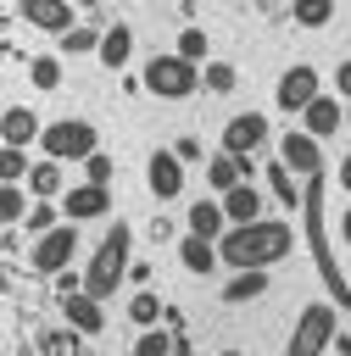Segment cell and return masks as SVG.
<instances>
[{
  "label": "cell",
  "mask_w": 351,
  "mask_h": 356,
  "mask_svg": "<svg viewBox=\"0 0 351 356\" xmlns=\"http://www.w3.org/2000/svg\"><path fill=\"white\" fill-rule=\"evenodd\" d=\"M173 156H178L184 167H189V161H201V139H195V134H184V139L173 145Z\"/></svg>",
  "instance_id": "obj_36"
},
{
  "label": "cell",
  "mask_w": 351,
  "mask_h": 356,
  "mask_svg": "<svg viewBox=\"0 0 351 356\" xmlns=\"http://www.w3.org/2000/svg\"><path fill=\"white\" fill-rule=\"evenodd\" d=\"M323 95V78H318V67H306V61H295V67H284L279 72V89H273V100H279V111H306L312 100Z\"/></svg>",
  "instance_id": "obj_6"
},
{
  "label": "cell",
  "mask_w": 351,
  "mask_h": 356,
  "mask_svg": "<svg viewBox=\"0 0 351 356\" xmlns=\"http://www.w3.org/2000/svg\"><path fill=\"white\" fill-rule=\"evenodd\" d=\"M162 312H167V306H162L150 289H134V295H128V323H134L139 334H145V328H162Z\"/></svg>",
  "instance_id": "obj_25"
},
{
  "label": "cell",
  "mask_w": 351,
  "mask_h": 356,
  "mask_svg": "<svg viewBox=\"0 0 351 356\" xmlns=\"http://www.w3.org/2000/svg\"><path fill=\"white\" fill-rule=\"evenodd\" d=\"M28 78H33V89H61V56H33Z\"/></svg>",
  "instance_id": "obj_31"
},
{
  "label": "cell",
  "mask_w": 351,
  "mask_h": 356,
  "mask_svg": "<svg viewBox=\"0 0 351 356\" xmlns=\"http://www.w3.org/2000/svg\"><path fill=\"white\" fill-rule=\"evenodd\" d=\"M279 161H284L295 178H318V172H323V150H318V139H312L306 128L279 134Z\"/></svg>",
  "instance_id": "obj_8"
},
{
  "label": "cell",
  "mask_w": 351,
  "mask_h": 356,
  "mask_svg": "<svg viewBox=\"0 0 351 356\" xmlns=\"http://www.w3.org/2000/svg\"><path fill=\"white\" fill-rule=\"evenodd\" d=\"M173 345H178V339H173L167 328H145V334L134 339V356H173Z\"/></svg>",
  "instance_id": "obj_33"
},
{
  "label": "cell",
  "mask_w": 351,
  "mask_h": 356,
  "mask_svg": "<svg viewBox=\"0 0 351 356\" xmlns=\"http://www.w3.org/2000/svg\"><path fill=\"white\" fill-rule=\"evenodd\" d=\"M89 50H100V28H67L61 33V56H89Z\"/></svg>",
  "instance_id": "obj_30"
},
{
  "label": "cell",
  "mask_w": 351,
  "mask_h": 356,
  "mask_svg": "<svg viewBox=\"0 0 351 356\" xmlns=\"http://www.w3.org/2000/svg\"><path fill=\"white\" fill-rule=\"evenodd\" d=\"M201 89H212V95H234V89H240V72H234L228 61H206V67H201Z\"/></svg>",
  "instance_id": "obj_27"
},
{
  "label": "cell",
  "mask_w": 351,
  "mask_h": 356,
  "mask_svg": "<svg viewBox=\"0 0 351 356\" xmlns=\"http://www.w3.org/2000/svg\"><path fill=\"white\" fill-rule=\"evenodd\" d=\"M173 56H184L189 67H206L212 61V39H206V28H178V39H173Z\"/></svg>",
  "instance_id": "obj_23"
},
{
  "label": "cell",
  "mask_w": 351,
  "mask_h": 356,
  "mask_svg": "<svg viewBox=\"0 0 351 356\" xmlns=\"http://www.w3.org/2000/svg\"><path fill=\"white\" fill-rule=\"evenodd\" d=\"M84 184H100V189L111 184V156H106V150H95V156L84 161Z\"/></svg>",
  "instance_id": "obj_35"
},
{
  "label": "cell",
  "mask_w": 351,
  "mask_h": 356,
  "mask_svg": "<svg viewBox=\"0 0 351 356\" xmlns=\"http://www.w3.org/2000/svg\"><path fill=\"white\" fill-rule=\"evenodd\" d=\"M100 67H111V72H123L128 67V56H134V28L128 22H111V28H100Z\"/></svg>",
  "instance_id": "obj_17"
},
{
  "label": "cell",
  "mask_w": 351,
  "mask_h": 356,
  "mask_svg": "<svg viewBox=\"0 0 351 356\" xmlns=\"http://www.w3.org/2000/svg\"><path fill=\"white\" fill-rule=\"evenodd\" d=\"M262 295H267V267H240L223 284V300L228 306H245V300H262Z\"/></svg>",
  "instance_id": "obj_20"
},
{
  "label": "cell",
  "mask_w": 351,
  "mask_h": 356,
  "mask_svg": "<svg viewBox=\"0 0 351 356\" xmlns=\"http://www.w3.org/2000/svg\"><path fill=\"white\" fill-rule=\"evenodd\" d=\"M334 345V306L329 300H312L290 334V356H323Z\"/></svg>",
  "instance_id": "obj_5"
},
{
  "label": "cell",
  "mask_w": 351,
  "mask_h": 356,
  "mask_svg": "<svg viewBox=\"0 0 351 356\" xmlns=\"http://www.w3.org/2000/svg\"><path fill=\"white\" fill-rule=\"evenodd\" d=\"M223 356H245V350H223Z\"/></svg>",
  "instance_id": "obj_43"
},
{
  "label": "cell",
  "mask_w": 351,
  "mask_h": 356,
  "mask_svg": "<svg viewBox=\"0 0 351 356\" xmlns=\"http://www.w3.org/2000/svg\"><path fill=\"white\" fill-rule=\"evenodd\" d=\"M184 222H189V234H195V239H212V245H217V239L228 234V217H223V200H217V195H206V200H195Z\"/></svg>",
  "instance_id": "obj_16"
},
{
  "label": "cell",
  "mask_w": 351,
  "mask_h": 356,
  "mask_svg": "<svg viewBox=\"0 0 351 356\" xmlns=\"http://www.w3.org/2000/svg\"><path fill=\"white\" fill-rule=\"evenodd\" d=\"M178 261H184L195 278H206V273H217V261H223V256H217V245H212V239L184 234V239H178Z\"/></svg>",
  "instance_id": "obj_22"
},
{
  "label": "cell",
  "mask_w": 351,
  "mask_h": 356,
  "mask_svg": "<svg viewBox=\"0 0 351 356\" xmlns=\"http://www.w3.org/2000/svg\"><path fill=\"white\" fill-rule=\"evenodd\" d=\"M78 350H84V334H72V328H56L39 339V356H78Z\"/></svg>",
  "instance_id": "obj_32"
},
{
  "label": "cell",
  "mask_w": 351,
  "mask_h": 356,
  "mask_svg": "<svg viewBox=\"0 0 351 356\" xmlns=\"http://www.w3.org/2000/svg\"><path fill=\"white\" fill-rule=\"evenodd\" d=\"M173 356H195V345H184V339H178V345H173Z\"/></svg>",
  "instance_id": "obj_41"
},
{
  "label": "cell",
  "mask_w": 351,
  "mask_h": 356,
  "mask_svg": "<svg viewBox=\"0 0 351 356\" xmlns=\"http://www.w3.org/2000/svg\"><path fill=\"white\" fill-rule=\"evenodd\" d=\"M340 239H345V245H351V211H345V217H340Z\"/></svg>",
  "instance_id": "obj_40"
},
{
  "label": "cell",
  "mask_w": 351,
  "mask_h": 356,
  "mask_svg": "<svg viewBox=\"0 0 351 356\" xmlns=\"http://www.w3.org/2000/svg\"><path fill=\"white\" fill-rule=\"evenodd\" d=\"M267 134H273V128H267V117H262V111H240V117H228V122H223V150L245 161L251 150H262V139H267Z\"/></svg>",
  "instance_id": "obj_10"
},
{
  "label": "cell",
  "mask_w": 351,
  "mask_h": 356,
  "mask_svg": "<svg viewBox=\"0 0 351 356\" xmlns=\"http://www.w3.org/2000/svg\"><path fill=\"white\" fill-rule=\"evenodd\" d=\"M290 17L301 28H329L334 22V0H290Z\"/></svg>",
  "instance_id": "obj_26"
},
{
  "label": "cell",
  "mask_w": 351,
  "mask_h": 356,
  "mask_svg": "<svg viewBox=\"0 0 351 356\" xmlns=\"http://www.w3.org/2000/svg\"><path fill=\"white\" fill-rule=\"evenodd\" d=\"M334 95H340V100H351V61H340V67H334Z\"/></svg>",
  "instance_id": "obj_37"
},
{
  "label": "cell",
  "mask_w": 351,
  "mask_h": 356,
  "mask_svg": "<svg viewBox=\"0 0 351 356\" xmlns=\"http://www.w3.org/2000/svg\"><path fill=\"white\" fill-rule=\"evenodd\" d=\"M56 206H61V222H95V217H106V211H111V189H100V184H84V178H78Z\"/></svg>",
  "instance_id": "obj_9"
},
{
  "label": "cell",
  "mask_w": 351,
  "mask_h": 356,
  "mask_svg": "<svg viewBox=\"0 0 351 356\" xmlns=\"http://www.w3.org/2000/svg\"><path fill=\"white\" fill-rule=\"evenodd\" d=\"M72 256H78V222H61V228L33 239V267L39 273H67Z\"/></svg>",
  "instance_id": "obj_7"
},
{
  "label": "cell",
  "mask_w": 351,
  "mask_h": 356,
  "mask_svg": "<svg viewBox=\"0 0 351 356\" xmlns=\"http://www.w3.org/2000/svg\"><path fill=\"white\" fill-rule=\"evenodd\" d=\"M223 217H228V228L262 222V189H256V184H240V189H228V195H223Z\"/></svg>",
  "instance_id": "obj_19"
},
{
  "label": "cell",
  "mask_w": 351,
  "mask_h": 356,
  "mask_svg": "<svg viewBox=\"0 0 351 356\" xmlns=\"http://www.w3.org/2000/svg\"><path fill=\"white\" fill-rule=\"evenodd\" d=\"M128 245H134L128 222H111V234L100 239V250H95V256H89V267H84V289H89L95 300H106V295L128 278Z\"/></svg>",
  "instance_id": "obj_2"
},
{
  "label": "cell",
  "mask_w": 351,
  "mask_h": 356,
  "mask_svg": "<svg viewBox=\"0 0 351 356\" xmlns=\"http://www.w3.org/2000/svg\"><path fill=\"white\" fill-rule=\"evenodd\" d=\"M39 134H45L39 111H28V106H6V111H0V145H11V150H28Z\"/></svg>",
  "instance_id": "obj_14"
},
{
  "label": "cell",
  "mask_w": 351,
  "mask_h": 356,
  "mask_svg": "<svg viewBox=\"0 0 351 356\" xmlns=\"http://www.w3.org/2000/svg\"><path fill=\"white\" fill-rule=\"evenodd\" d=\"M22 189L33 195V200H61L67 195V184H61V161H39V167H28V178H22Z\"/></svg>",
  "instance_id": "obj_21"
},
{
  "label": "cell",
  "mask_w": 351,
  "mask_h": 356,
  "mask_svg": "<svg viewBox=\"0 0 351 356\" xmlns=\"http://www.w3.org/2000/svg\"><path fill=\"white\" fill-rule=\"evenodd\" d=\"M22 228L39 239V234H50V228H61V206H50V200H33L28 206V217H22Z\"/></svg>",
  "instance_id": "obj_29"
},
{
  "label": "cell",
  "mask_w": 351,
  "mask_h": 356,
  "mask_svg": "<svg viewBox=\"0 0 351 356\" xmlns=\"http://www.w3.org/2000/svg\"><path fill=\"white\" fill-rule=\"evenodd\" d=\"M340 122H345V100H340V95H318V100L301 111V128H306L312 139H329V134H340Z\"/></svg>",
  "instance_id": "obj_15"
},
{
  "label": "cell",
  "mask_w": 351,
  "mask_h": 356,
  "mask_svg": "<svg viewBox=\"0 0 351 356\" xmlns=\"http://www.w3.org/2000/svg\"><path fill=\"white\" fill-rule=\"evenodd\" d=\"M61 317H67V328H72V334H84V339L106 334V306H100L89 289H78V295H61Z\"/></svg>",
  "instance_id": "obj_13"
},
{
  "label": "cell",
  "mask_w": 351,
  "mask_h": 356,
  "mask_svg": "<svg viewBox=\"0 0 351 356\" xmlns=\"http://www.w3.org/2000/svg\"><path fill=\"white\" fill-rule=\"evenodd\" d=\"M145 184H150L156 200H178V195H184V161H178L167 145L150 150V161H145Z\"/></svg>",
  "instance_id": "obj_12"
},
{
  "label": "cell",
  "mask_w": 351,
  "mask_h": 356,
  "mask_svg": "<svg viewBox=\"0 0 351 356\" xmlns=\"http://www.w3.org/2000/svg\"><path fill=\"white\" fill-rule=\"evenodd\" d=\"M39 145H45L50 161H89L100 150V134H95L89 117H56V122H45Z\"/></svg>",
  "instance_id": "obj_3"
},
{
  "label": "cell",
  "mask_w": 351,
  "mask_h": 356,
  "mask_svg": "<svg viewBox=\"0 0 351 356\" xmlns=\"http://www.w3.org/2000/svg\"><path fill=\"white\" fill-rule=\"evenodd\" d=\"M128 278H134V284L145 289V284H150V267H145V261H128Z\"/></svg>",
  "instance_id": "obj_38"
},
{
  "label": "cell",
  "mask_w": 351,
  "mask_h": 356,
  "mask_svg": "<svg viewBox=\"0 0 351 356\" xmlns=\"http://www.w3.org/2000/svg\"><path fill=\"white\" fill-rule=\"evenodd\" d=\"M267 195H273L284 211H295V206H301V178H295L284 161H273V167H267Z\"/></svg>",
  "instance_id": "obj_24"
},
{
  "label": "cell",
  "mask_w": 351,
  "mask_h": 356,
  "mask_svg": "<svg viewBox=\"0 0 351 356\" xmlns=\"http://www.w3.org/2000/svg\"><path fill=\"white\" fill-rule=\"evenodd\" d=\"M22 178H28V150L0 145V184H22Z\"/></svg>",
  "instance_id": "obj_34"
},
{
  "label": "cell",
  "mask_w": 351,
  "mask_h": 356,
  "mask_svg": "<svg viewBox=\"0 0 351 356\" xmlns=\"http://www.w3.org/2000/svg\"><path fill=\"white\" fill-rule=\"evenodd\" d=\"M245 178H251V167H245L240 156H228V150H217V156L206 161V184H212V195H217V200H223L228 189H240Z\"/></svg>",
  "instance_id": "obj_18"
},
{
  "label": "cell",
  "mask_w": 351,
  "mask_h": 356,
  "mask_svg": "<svg viewBox=\"0 0 351 356\" xmlns=\"http://www.w3.org/2000/svg\"><path fill=\"white\" fill-rule=\"evenodd\" d=\"M290 250V222H245V228H228L217 239V256L240 273V267H273L279 256Z\"/></svg>",
  "instance_id": "obj_1"
},
{
  "label": "cell",
  "mask_w": 351,
  "mask_h": 356,
  "mask_svg": "<svg viewBox=\"0 0 351 356\" xmlns=\"http://www.w3.org/2000/svg\"><path fill=\"white\" fill-rule=\"evenodd\" d=\"M145 89L156 100H184L201 89V67H189L184 56H150L145 61Z\"/></svg>",
  "instance_id": "obj_4"
},
{
  "label": "cell",
  "mask_w": 351,
  "mask_h": 356,
  "mask_svg": "<svg viewBox=\"0 0 351 356\" xmlns=\"http://www.w3.org/2000/svg\"><path fill=\"white\" fill-rule=\"evenodd\" d=\"M340 184H345V189H351V156H345V161H340Z\"/></svg>",
  "instance_id": "obj_39"
},
{
  "label": "cell",
  "mask_w": 351,
  "mask_h": 356,
  "mask_svg": "<svg viewBox=\"0 0 351 356\" xmlns=\"http://www.w3.org/2000/svg\"><path fill=\"white\" fill-rule=\"evenodd\" d=\"M28 206H33V195L22 184H0V222H22Z\"/></svg>",
  "instance_id": "obj_28"
},
{
  "label": "cell",
  "mask_w": 351,
  "mask_h": 356,
  "mask_svg": "<svg viewBox=\"0 0 351 356\" xmlns=\"http://www.w3.org/2000/svg\"><path fill=\"white\" fill-rule=\"evenodd\" d=\"M17 11H22V22H33L39 33H67V28H78V6L72 0H17Z\"/></svg>",
  "instance_id": "obj_11"
},
{
  "label": "cell",
  "mask_w": 351,
  "mask_h": 356,
  "mask_svg": "<svg viewBox=\"0 0 351 356\" xmlns=\"http://www.w3.org/2000/svg\"><path fill=\"white\" fill-rule=\"evenodd\" d=\"M72 6H100V0H72Z\"/></svg>",
  "instance_id": "obj_42"
}]
</instances>
